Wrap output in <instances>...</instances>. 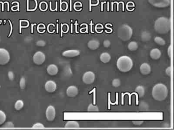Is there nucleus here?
<instances>
[{
    "instance_id": "nucleus-1",
    "label": "nucleus",
    "mask_w": 174,
    "mask_h": 130,
    "mask_svg": "<svg viewBox=\"0 0 174 130\" xmlns=\"http://www.w3.org/2000/svg\"><path fill=\"white\" fill-rule=\"evenodd\" d=\"M171 20L166 17H160L156 20L154 24L156 32L161 34H165L171 30Z\"/></svg>"
},
{
    "instance_id": "nucleus-2",
    "label": "nucleus",
    "mask_w": 174,
    "mask_h": 130,
    "mask_svg": "<svg viewBox=\"0 0 174 130\" xmlns=\"http://www.w3.org/2000/svg\"><path fill=\"white\" fill-rule=\"evenodd\" d=\"M168 96L167 86L162 83L156 84L152 89V96L155 100L161 101L165 100Z\"/></svg>"
},
{
    "instance_id": "nucleus-3",
    "label": "nucleus",
    "mask_w": 174,
    "mask_h": 130,
    "mask_svg": "<svg viewBox=\"0 0 174 130\" xmlns=\"http://www.w3.org/2000/svg\"><path fill=\"white\" fill-rule=\"evenodd\" d=\"M117 66L121 72L126 73L131 70L133 63L131 58L127 56H123L117 60Z\"/></svg>"
},
{
    "instance_id": "nucleus-4",
    "label": "nucleus",
    "mask_w": 174,
    "mask_h": 130,
    "mask_svg": "<svg viewBox=\"0 0 174 130\" xmlns=\"http://www.w3.org/2000/svg\"><path fill=\"white\" fill-rule=\"evenodd\" d=\"M132 34V29L128 25H121L118 30V36L120 39L124 42L129 40Z\"/></svg>"
},
{
    "instance_id": "nucleus-5",
    "label": "nucleus",
    "mask_w": 174,
    "mask_h": 130,
    "mask_svg": "<svg viewBox=\"0 0 174 130\" xmlns=\"http://www.w3.org/2000/svg\"><path fill=\"white\" fill-rule=\"evenodd\" d=\"M10 56L7 50L0 48V65H4L10 61Z\"/></svg>"
},
{
    "instance_id": "nucleus-6",
    "label": "nucleus",
    "mask_w": 174,
    "mask_h": 130,
    "mask_svg": "<svg viewBox=\"0 0 174 130\" xmlns=\"http://www.w3.org/2000/svg\"><path fill=\"white\" fill-rule=\"evenodd\" d=\"M152 6L157 8H166L170 6V0H148Z\"/></svg>"
},
{
    "instance_id": "nucleus-7",
    "label": "nucleus",
    "mask_w": 174,
    "mask_h": 130,
    "mask_svg": "<svg viewBox=\"0 0 174 130\" xmlns=\"http://www.w3.org/2000/svg\"><path fill=\"white\" fill-rule=\"evenodd\" d=\"M46 60V56L45 54L42 52L38 51L35 53L33 55V61L36 65H42L44 63Z\"/></svg>"
},
{
    "instance_id": "nucleus-8",
    "label": "nucleus",
    "mask_w": 174,
    "mask_h": 130,
    "mask_svg": "<svg viewBox=\"0 0 174 130\" xmlns=\"http://www.w3.org/2000/svg\"><path fill=\"white\" fill-rule=\"evenodd\" d=\"M95 80V74L91 71L86 72L82 77V81L86 84H91L94 83Z\"/></svg>"
},
{
    "instance_id": "nucleus-9",
    "label": "nucleus",
    "mask_w": 174,
    "mask_h": 130,
    "mask_svg": "<svg viewBox=\"0 0 174 130\" xmlns=\"http://www.w3.org/2000/svg\"><path fill=\"white\" fill-rule=\"evenodd\" d=\"M46 116L47 120L49 122H52L54 120L56 116V111L54 106L51 105L47 108L46 111Z\"/></svg>"
},
{
    "instance_id": "nucleus-10",
    "label": "nucleus",
    "mask_w": 174,
    "mask_h": 130,
    "mask_svg": "<svg viewBox=\"0 0 174 130\" xmlns=\"http://www.w3.org/2000/svg\"><path fill=\"white\" fill-rule=\"evenodd\" d=\"M45 89L47 92H55L57 88V85L53 81H48L47 82L45 85Z\"/></svg>"
},
{
    "instance_id": "nucleus-11",
    "label": "nucleus",
    "mask_w": 174,
    "mask_h": 130,
    "mask_svg": "<svg viewBox=\"0 0 174 130\" xmlns=\"http://www.w3.org/2000/svg\"><path fill=\"white\" fill-rule=\"evenodd\" d=\"M80 52L77 50H69L65 51L62 53V56L65 57L73 58L79 56Z\"/></svg>"
},
{
    "instance_id": "nucleus-12",
    "label": "nucleus",
    "mask_w": 174,
    "mask_h": 130,
    "mask_svg": "<svg viewBox=\"0 0 174 130\" xmlns=\"http://www.w3.org/2000/svg\"><path fill=\"white\" fill-rule=\"evenodd\" d=\"M78 94V89L75 86H70L66 89V94L71 97H75Z\"/></svg>"
},
{
    "instance_id": "nucleus-13",
    "label": "nucleus",
    "mask_w": 174,
    "mask_h": 130,
    "mask_svg": "<svg viewBox=\"0 0 174 130\" xmlns=\"http://www.w3.org/2000/svg\"><path fill=\"white\" fill-rule=\"evenodd\" d=\"M140 72L141 74L147 75L150 74L151 72V68L148 63H144L140 66Z\"/></svg>"
},
{
    "instance_id": "nucleus-14",
    "label": "nucleus",
    "mask_w": 174,
    "mask_h": 130,
    "mask_svg": "<svg viewBox=\"0 0 174 130\" xmlns=\"http://www.w3.org/2000/svg\"><path fill=\"white\" fill-rule=\"evenodd\" d=\"M150 57L153 60H158L161 56V52L158 49H153L150 51Z\"/></svg>"
},
{
    "instance_id": "nucleus-15",
    "label": "nucleus",
    "mask_w": 174,
    "mask_h": 130,
    "mask_svg": "<svg viewBox=\"0 0 174 130\" xmlns=\"http://www.w3.org/2000/svg\"><path fill=\"white\" fill-rule=\"evenodd\" d=\"M88 47L91 50H95L98 49L100 46V42L96 39H92L88 42L87 43Z\"/></svg>"
},
{
    "instance_id": "nucleus-16",
    "label": "nucleus",
    "mask_w": 174,
    "mask_h": 130,
    "mask_svg": "<svg viewBox=\"0 0 174 130\" xmlns=\"http://www.w3.org/2000/svg\"><path fill=\"white\" fill-rule=\"evenodd\" d=\"M47 72L51 76H55L57 74L58 68L55 65H50L47 67Z\"/></svg>"
},
{
    "instance_id": "nucleus-17",
    "label": "nucleus",
    "mask_w": 174,
    "mask_h": 130,
    "mask_svg": "<svg viewBox=\"0 0 174 130\" xmlns=\"http://www.w3.org/2000/svg\"><path fill=\"white\" fill-rule=\"evenodd\" d=\"M65 128L66 129H78L80 125L76 121H69L66 123Z\"/></svg>"
},
{
    "instance_id": "nucleus-18",
    "label": "nucleus",
    "mask_w": 174,
    "mask_h": 130,
    "mask_svg": "<svg viewBox=\"0 0 174 130\" xmlns=\"http://www.w3.org/2000/svg\"><path fill=\"white\" fill-rule=\"evenodd\" d=\"M100 59L103 63H107L109 62L111 60V56L109 54L106 52L103 53L100 56Z\"/></svg>"
},
{
    "instance_id": "nucleus-19",
    "label": "nucleus",
    "mask_w": 174,
    "mask_h": 130,
    "mask_svg": "<svg viewBox=\"0 0 174 130\" xmlns=\"http://www.w3.org/2000/svg\"><path fill=\"white\" fill-rule=\"evenodd\" d=\"M151 33L148 31H144L141 33V39L144 42H147L151 40Z\"/></svg>"
},
{
    "instance_id": "nucleus-20",
    "label": "nucleus",
    "mask_w": 174,
    "mask_h": 130,
    "mask_svg": "<svg viewBox=\"0 0 174 130\" xmlns=\"http://www.w3.org/2000/svg\"><path fill=\"white\" fill-rule=\"evenodd\" d=\"M135 92L136 93H138L139 97H142L145 94V89L143 86H138L135 88Z\"/></svg>"
},
{
    "instance_id": "nucleus-21",
    "label": "nucleus",
    "mask_w": 174,
    "mask_h": 130,
    "mask_svg": "<svg viewBox=\"0 0 174 130\" xmlns=\"http://www.w3.org/2000/svg\"><path fill=\"white\" fill-rule=\"evenodd\" d=\"M128 48L131 51H135L138 48V44L136 42H131L128 45Z\"/></svg>"
},
{
    "instance_id": "nucleus-22",
    "label": "nucleus",
    "mask_w": 174,
    "mask_h": 130,
    "mask_svg": "<svg viewBox=\"0 0 174 130\" xmlns=\"http://www.w3.org/2000/svg\"><path fill=\"white\" fill-rule=\"evenodd\" d=\"M139 108L140 110L142 111H146L149 108V105L145 101H141L139 104Z\"/></svg>"
},
{
    "instance_id": "nucleus-23",
    "label": "nucleus",
    "mask_w": 174,
    "mask_h": 130,
    "mask_svg": "<svg viewBox=\"0 0 174 130\" xmlns=\"http://www.w3.org/2000/svg\"><path fill=\"white\" fill-rule=\"evenodd\" d=\"M154 42H155L156 43H157L158 45L161 46H163L166 44V42L162 38L160 37H156L154 38Z\"/></svg>"
},
{
    "instance_id": "nucleus-24",
    "label": "nucleus",
    "mask_w": 174,
    "mask_h": 130,
    "mask_svg": "<svg viewBox=\"0 0 174 130\" xmlns=\"http://www.w3.org/2000/svg\"><path fill=\"white\" fill-rule=\"evenodd\" d=\"M24 105V104L23 101L22 100H18L15 104V108L17 111H19L23 108Z\"/></svg>"
},
{
    "instance_id": "nucleus-25",
    "label": "nucleus",
    "mask_w": 174,
    "mask_h": 130,
    "mask_svg": "<svg viewBox=\"0 0 174 130\" xmlns=\"http://www.w3.org/2000/svg\"><path fill=\"white\" fill-rule=\"evenodd\" d=\"M87 111L88 112H98L99 111V109L97 105L91 104L88 106Z\"/></svg>"
},
{
    "instance_id": "nucleus-26",
    "label": "nucleus",
    "mask_w": 174,
    "mask_h": 130,
    "mask_svg": "<svg viewBox=\"0 0 174 130\" xmlns=\"http://www.w3.org/2000/svg\"><path fill=\"white\" fill-rule=\"evenodd\" d=\"M6 116L5 113L3 111L0 110V125L3 124L6 121Z\"/></svg>"
},
{
    "instance_id": "nucleus-27",
    "label": "nucleus",
    "mask_w": 174,
    "mask_h": 130,
    "mask_svg": "<svg viewBox=\"0 0 174 130\" xmlns=\"http://www.w3.org/2000/svg\"><path fill=\"white\" fill-rule=\"evenodd\" d=\"M112 86L115 88H118L121 86V80L119 79H114L112 82Z\"/></svg>"
},
{
    "instance_id": "nucleus-28",
    "label": "nucleus",
    "mask_w": 174,
    "mask_h": 130,
    "mask_svg": "<svg viewBox=\"0 0 174 130\" xmlns=\"http://www.w3.org/2000/svg\"><path fill=\"white\" fill-rule=\"evenodd\" d=\"M20 86L22 89L25 88V87H26V80L25 79V78L22 77L20 79Z\"/></svg>"
},
{
    "instance_id": "nucleus-29",
    "label": "nucleus",
    "mask_w": 174,
    "mask_h": 130,
    "mask_svg": "<svg viewBox=\"0 0 174 130\" xmlns=\"http://www.w3.org/2000/svg\"><path fill=\"white\" fill-rule=\"evenodd\" d=\"M32 128H34V129H43V128H45V126H43V124H42V123H38L34 124L32 127Z\"/></svg>"
},
{
    "instance_id": "nucleus-30",
    "label": "nucleus",
    "mask_w": 174,
    "mask_h": 130,
    "mask_svg": "<svg viewBox=\"0 0 174 130\" xmlns=\"http://www.w3.org/2000/svg\"><path fill=\"white\" fill-rule=\"evenodd\" d=\"M2 127L5 128H14V124L12 122H7L5 124L3 125Z\"/></svg>"
},
{
    "instance_id": "nucleus-31",
    "label": "nucleus",
    "mask_w": 174,
    "mask_h": 130,
    "mask_svg": "<svg viewBox=\"0 0 174 130\" xmlns=\"http://www.w3.org/2000/svg\"><path fill=\"white\" fill-rule=\"evenodd\" d=\"M111 45L110 41L109 40H108V39H106V40H105L103 42V46L105 47H109Z\"/></svg>"
},
{
    "instance_id": "nucleus-32",
    "label": "nucleus",
    "mask_w": 174,
    "mask_h": 130,
    "mask_svg": "<svg viewBox=\"0 0 174 130\" xmlns=\"http://www.w3.org/2000/svg\"><path fill=\"white\" fill-rule=\"evenodd\" d=\"M144 123L143 120H133V124H134L135 126H141Z\"/></svg>"
},
{
    "instance_id": "nucleus-33",
    "label": "nucleus",
    "mask_w": 174,
    "mask_h": 130,
    "mask_svg": "<svg viewBox=\"0 0 174 130\" xmlns=\"http://www.w3.org/2000/svg\"><path fill=\"white\" fill-rule=\"evenodd\" d=\"M36 44H37V46H38V47H44V46H46V42H45V41H43V40H39V41H38V42H37Z\"/></svg>"
},
{
    "instance_id": "nucleus-34",
    "label": "nucleus",
    "mask_w": 174,
    "mask_h": 130,
    "mask_svg": "<svg viewBox=\"0 0 174 130\" xmlns=\"http://www.w3.org/2000/svg\"><path fill=\"white\" fill-rule=\"evenodd\" d=\"M8 76L9 79L10 81H13L14 80V74L13 72L9 71L8 73Z\"/></svg>"
},
{
    "instance_id": "nucleus-35",
    "label": "nucleus",
    "mask_w": 174,
    "mask_h": 130,
    "mask_svg": "<svg viewBox=\"0 0 174 130\" xmlns=\"http://www.w3.org/2000/svg\"><path fill=\"white\" fill-rule=\"evenodd\" d=\"M115 105L116 104L115 103H111L110 101V93H108V109H110V105Z\"/></svg>"
},
{
    "instance_id": "nucleus-36",
    "label": "nucleus",
    "mask_w": 174,
    "mask_h": 130,
    "mask_svg": "<svg viewBox=\"0 0 174 130\" xmlns=\"http://www.w3.org/2000/svg\"><path fill=\"white\" fill-rule=\"evenodd\" d=\"M166 74L168 76H171V67H168L166 69Z\"/></svg>"
},
{
    "instance_id": "nucleus-37",
    "label": "nucleus",
    "mask_w": 174,
    "mask_h": 130,
    "mask_svg": "<svg viewBox=\"0 0 174 130\" xmlns=\"http://www.w3.org/2000/svg\"><path fill=\"white\" fill-rule=\"evenodd\" d=\"M171 51H172V46H170L168 47V50H167V55H168L169 58L171 57Z\"/></svg>"
},
{
    "instance_id": "nucleus-38",
    "label": "nucleus",
    "mask_w": 174,
    "mask_h": 130,
    "mask_svg": "<svg viewBox=\"0 0 174 130\" xmlns=\"http://www.w3.org/2000/svg\"><path fill=\"white\" fill-rule=\"evenodd\" d=\"M136 92H135V93H132L131 94H130V93H128V92H127V93H123V94H127L129 95V104L130 105L131 104V96H132L133 94H136Z\"/></svg>"
},
{
    "instance_id": "nucleus-39",
    "label": "nucleus",
    "mask_w": 174,
    "mask_h": 130,
    "mask_svg": "<svg viewBox=\"0 0 174 130\" xmlns=\"http://www.w3.org/2000/svg\"><path fill=\"white\" fill-rule=\"evenodd\" d=\"M9 23L10 24V27H11V31H10V34L9 35V36H10L11 34L12 31V26L11 23L10 22V20H9Z\"/></svg>"
},
{
    "instance_id": "nucleus-40",
    "label": "nucleus",
    "mask_w": 174,
    "mask_h": 130,
    "mask_svg": "<svg viewBox=\"0 0 174 130\" xmlns=\"http://www.w3.org/2000/svg\"><path fill=\"white\" fill-rule=\"evenodd\" d=\"M0 88H1V86H0Z\"/></svg>"
}]
</instances>
